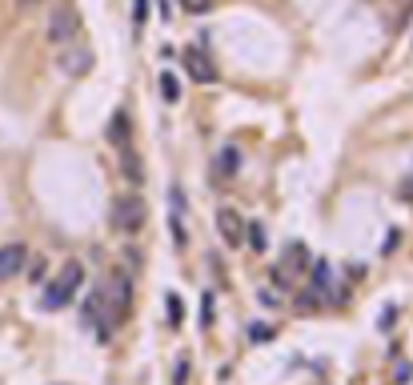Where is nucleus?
<instances>
[{
	"label": "nucleus",
	"mask_w": 413,
	"mask_h": 385,
	"mask_svg": "<svg viewBox=\"0 0 413 385\" xmlns=\"http://www.w3.org/2000/svg\"><path fill=\"white\" fill-rule=\"evenodd\" d=\"M393 4H398V8H405V4H410V0H393Z\"/></svg>",
	"instance_id": "nucleus-21"
},
{
	"label": "nucleus",
	"mask_w": 413,
	"mask_h": 385,
	"mask_svg": "<svg viewBox=\"0 0 413 385\" xmlns=\"http://www.w3.org/2000/svg\"><path fill=\"white\" fill-rule=\"evenodd\" d=\"M84 285V265L80 261H64V269L52 277V285L45 289V309H64L77 297V289Z\"/></svg>",
	"instance_id": "nucleus-2"
},
{
	"label": "nucleus",
	"mask_w": 413,
	"mask_h": 385,
	"mask_svg": "<svg viewBox=\"0 0 413 385\" xmlns=\"http://www.w3.org/2000/svg\"><path fill=\"white\" fill-rule=\"evenodd\" d=\"M181 8H185V13H197V16H205L209 8H213V0H181Z\"/></svg>",
	"instance_id": "nucleus-15"
},
{
	"label": "nucleus",
	"mask_w": 413,
	"mask_h": 385,
	"mask_svg": "<svg viewBox=\"0 0 413 385\" xmlns=\"http://www.w3.org/2000/svg\"><path fill=\"white\" fill-rule=\"evenodd\" d=\"M217 229H221L225 245L241 249V245H245V229H249V225L241 221V213H237V209H217Z\"/></svg>",
	"instance_id": "nucleus-7"
},
{
	"label": "nucleus",
	"mask_w": 413,
	"mask_h": 385,
	"mask_svg": "<svg viewBox=\"0 0 413 385\" xmlns=\"http://www.w3.org/2000/svg\"><path fill=\"white\" fill-rule=\"evenodd\" d=\"M160 93H165V100H169V105H177V100H181V84H177L173 73H160Z\"/></svg>",
	"instance_id": "nucleus-13"
},
{
	"label": "nucleus",
	"mask_w": 413,
	"mask_h": 385,
	"mask_svg": "<svg viewBox=\"0 0 413 385\" xmlns=\"http://www.w3.org/2000/svg\"><path fill=\"white\" fill-rule=\"evenodd\" d=\"M237 169H241V149L225 144L221 153H217V173L221 176H237Z\"/></svg>",
	"instance_id": "nucleus-12"
},
{
	"label": "nucleus",
	"mask_w": 413,
	"mask_h": 385,
	"mask_svg": "<svg viewBox=\"0 0 413 385\" xmlns=\"http://www.w3.org/2000/svg\"><path fill=\"white\" fill-rule=\"evenodd\" d=\"M144 221H149V205H144L141 192H121L117 197V205H112V225L121 229V233H141Z\"/></svg>",
	"instance_id": "nucleus-3"
},
{
	"label": "nucleus",
	"mask_w": 413,
	"mask_h": 385,
	"mask_svg": "<svg viewBox=\"0 0 413 385\" xmlns=\"http://www.w3.org/2000/svg\"><path fill=\"white\" fill-rule=\"evenodd\" d=\"M24 245H4V249H0V281H4V277H16V273L24 269Z\"/></svg>",
	"instance_id": "nucleus-8"
},
{
	"label": "nucleus",
	"mask_w": 413,
	"mask_h": 385,
	"mask_svg": "<svg viewBox=\"0 0 413 385\" xmlns=\"http://www.w3.org/2000/svg\"><path fill=\"white\" fill-rule=\"evenodd\" d=\"M410 40H413V29H410Z\"/></svg>",
	"instance_id": "nucleus-22"
},
{
	"label": "nucleus",
	"mask_w": 413,
	"mask_h": 385,
	"mask_svg": "<svg viewBox=\"0 0 413 385\" xmlns=\"http://www.w3.org/2000/svg\"><path fill=\"white\" fill-rule=\"evenodd\" d=\"M201 321L213 325V293H205V301H201Z\"/></svg>",
	"instance_id": "nucleus-17"
},
{
	"label": "nucleus",
	"mask_w": 413,
	"mask_h": 385,
	"mask_svg": "<svg viewBox=\"0 0 413 385\" xmlns=\"http://www.w3.org/2000/svg\"><path fill=\"white\" fill-rule=\"evenodd\" d=\"M121 173H125L133 185H141V181H144L141 157H137V149H133V144H121Z\"/></svg>",
	"instance_id": "nucleus-9"
},
{
	"label": "nucleus",
	"mask_w": 413,
	"mask_h": 385,
	"mask_svg": "<svg viewBox=\"0 0 413 385\" xmlns=\"http://www.w3.org/2000/svg\"><path fill=\"white\" fill-rule=\"evenodd\" d=\"M32 4H40V0H20V8H32Z\"/></svg>",
	"instance_id": "nucleus-20"
},
{
	"label": "nucleus",
	"mask_w": 413,
	"mask_h": 385,
	"mask_svg": "<svg viewBox=\"0 0 413 385\" xmlns=\"http://www.w3.org/2000/svg\"><path fill=\"white\" fill-rule=\"evenodd\" d=\"M413 377V365H405V361H401L398 369H393V382H410Z\"/></svg>",
	"instance_id": "nucleus-18"
},
{
	"label": "nucleus",
	"mask_w": 413,
	"mask_h": 385,
	"mask_svg": "<svg viewBox=\"0 0 413 385\" xmlns=\"http://www.w3.org/2000/svg\"><path fill=\"white\" fill-rule=\"evenodd\" d=\"M57 64H61V73L64 77H84L89 68H93V48H84V45H64L57 48Z\"/></svg>",
	"instance_id": "nucleus-5"
},
{
	"label": "nucleus",
	"mask_w": 413,
	"mask_h": 385,
	"mask_svg": "<svg viewBox=\"0 0 413 385\" xmlns=\"http://www.w3.org/2000/svg\"><path fill=\"white\" fill-rule=\"evenodd\" d=\"M133 4H137V8H133V20H137V29H141L144 24V4H149V0H133Z\"/></svg>",
	"instance_id": "nucleus-19"
},
{
	"label": "nucleus",
	"mask_w": 413,
	"mask_h": 385,
	"mask_svg": "<svg viewBox=\"0 0 413 385\" xmlns=\"http://www.w3.org/2000/svg\"><path fill=\"white\" fill-rule=\"evenodd\" d=\"M313 293H329L333 297V269H329V261H313Z\"/></svg>",
	"instance_id": "nucleus-11"
},
{
	"label": "nucleus",
	"mask_w": 413,
	"mask_h": 385,
	"mask_svg": "<svg viewBox=\"0 0 413 385\" xmlns=\"http://www.w3.org/2000/svg\"><path fill=\"white\" fill-rule=\"evenodd\" d=\"M181 61H185V73H189L197 84H213V80H217V68H213V61L205 56V48L189 45L185 52H181Z\"/></svg>",
	"instance_id": "nucleus-6"
},
{
	"label": "nucleus",
	"mask_w": 413,
	"mask_h": 385,
	"mask_svg": "<svg viewBox=\"0 0 413 385\" xmlns=\"http://www.w3.org/2000/svg\"><path fill=\"white\" fill-rule=\"evenodd\" d=\"M169 321L181 325V301H177V293H169Z\"/></svg>",
	"instance_id": "nucleus-16"
},
{
	"label": "nucleus",
	"mask_w": 413,
	"mask_h": 385,
	"mask_svg": "<svg viewBox=\"0 0 413 385\" xmlns=\"http://www.w3.org/2000/svg\"><path fill=\"white\" fill-rule=\"evenodd\" d=\"M189 357H185V353H181V357H177V369H173V385H185L189 382Z\"/></svg>",
	"instance_id": "nucleus-14"
},
{
	"label": "nucleus",
	"mask_w": 413,
	"mask_h": 385,
	"mask_svg": "<svg viewBox=\"0 0 413 385\" xmlns=\"http://www.w3.org/2000/svg\"><path fill=\"white\" fill-rule=\"evenodd\" d=\"M84 325H93V333L100 337V341H109L112 329H117V317H121V309L109 301V293H100V289H93L89 297H84Z\"/></svg>",
	"instance_id": "nucleus-1"
},
{
	"label": "nucleus",
	"mask_w": 413,
	"mask_h": 385,
	"mask_svg": "<svg viewBox=\"0 0 413 385\" xmlns=\"http://www.w3.org/2000/svg\"><path fill=\"white\" fill-rule=\"evenodd\" d=\"M109 289H112L109 301L117 305V309H128V301H133V293H128V289H133V285H128L125 273H112V277H109Z\"/></svg>",
	"instance_id": "nucleus-10"
},
{
	"label": "nucleus",
	"mask_w": 413,
	"mask_h": 385,
	"mask_svg": "<svg viewBox=\"0 0 413 385\" xmlns=\"http://www.w3.org/2000/svg\"><path fill=\"white\" fill-rule=\"evenodd\" d=\"M45 32H48V45H52V48L73 45V40L80 36V13L73 8V4H57V8L48 13Z\"/></svg>",
	"instance_id": "nucleus-4"
}]
</instances>
